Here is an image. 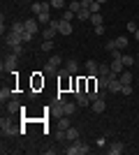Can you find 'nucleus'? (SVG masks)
Segmentation results:
<instances>
[{"label": "nucleus", "mask_w": 139, "mask_h": 155, "mask_svg": "<svg viewBox=\"0 0 139 155\" xmlns=\"http://www.w3.org/2000/svg\"><path fill=\"white\" fill-rule=\"evenodd\" d=\"M123 150H125V143H123V141H114L111 146L107 148V153H109V155H121Z\"/></svg>", "instance_id": "10"}, {"label": "nucleus", "mask_w": 139, "mask_h": 155, "mask_svg": "<svg viewBox=\"0 0 139 155\" xmlns=\"http://www.w3.org/2000/svg\"><path fill=\"white\" fill-rule=\"evenodd\" d=\"M84 67H86V72L91 74V77H98V70H100V63H98V60H86Z\"/></svg>", "instance_id": "12"}, {"label": "nucleus", "mask_w": 139, "mask_h": 155, "mask_svg": "<svg viewBox=\"0 0 139 155\" xmlns=\"http://www.w3.org/2000/svg\"><path fill=\"white\" fill-rule=\"evenodd\" d=\"M121 95H132V84H127L121 88Z\"/></svg>", "instance_id": "37"}, {"label": "nucleus", "mask_w": 139, "mask_h": 155, "mask_svg": "<svg viewBox=\"0 0 139 155\" xmlns=\"http://www.w3.org/2000/svg\"><path fill=\"white\" fill-rule=\"evenodd\" d=\"M0 127H2V134L5 137H14V134H19V132H23V130H19L9 118H2V120H0Z\"/></svg>", "instance_id": "4"}, {"label": "nucleus", "mask_w": 139, "mask_h": 155, "mask_svg": "<svg viewBox=\"0 0 139 155\" xmlns=\"http://www.w3.org/2000/svg\"><path fill=\"white\" fill-rule=\"evenodd\" d=\"M74 97H77V104H79V107H91V102H93L86 91H77V93H74Z\"/></svg>", "instance_id": "7"}, {"label": "nucleus", "mask_w": 139, "mask_h": 155, "mask_svg": "<svg viewBox=\"0 0 139 155\" xmlns=\"http://www.w3.org/2000/svg\"><path fill=\"white\" fill-rule=\"evenodd\" d=\"M91 109L95 111V114H102V111H107V102H104V97H98V100H93V102H91Z\"/></svg>", "instance_id": "8"}, {"label": "nucleus", "mask_w": 139, "mask_h": 155, "mask_svg": "<svg viewBox=\"0 0 139 155\" xmlns=\"http://www.w3.org/2000/svg\"><path fill=\"white\" fill-rule=\"evenodd\" d=\"M65 70L70 72V74H77V72H79V63H77V60H65Z\"/></svg>", "instance_id": "18"}, {"label": "nucleus", "mask_w": 139, "mask_h": 155, "mask_svg": "<svg viewBox=\"0 0 139 155\" xmlns=\"http://www.w3.org/2000/svg\"><path fill=\"white\" fill-rule=\"evenodd\" d=\"M16 65H19V56H14V53L9 51L5 58H2L0 70H2V74H12V72H16Z\"/></svg>", "instance_id": "2"}, {"label": "nucleus", "mask_w": 139, "mask_h": 155, "mask_svg": "<svg viewBox=\"0 0 139 155\" xmlns=\"http://www.w3.org/2000/svg\"><path fill=\"white\" fill-rule=\"evenodd\" d=\"M95 35H104V23H102V26H95Z\"/></svg>", "instance_id": "41"}, {"label": "nucleus", "mask_w": 139, "mask_h": 155, "mask_svg": "<svg viewBox=\"0 0 139 155\" xmlns=\"http://www.w3.org/2000/svg\"><path fill=\"white\" fill-rule=\"evenodd\" d=\"M123 65H125V67H132V65H134V58H132V56H123Z\"/></svg>", "instance_id": "35"}, {"label": "nucleus", "mask_w": 139, "mask_h": 155, "mask_svg": "<svg viewBox=\"0 0 139 155\" xmlns=\"http://www.w3.org/2000/svg\"><path fill=\"white\" fill-rule=\"evenodd\" d=\"M30 12H33L35 16H37V14H42V2H33V5H30Z\"/></svg>", "instance_id": "31"}, {"label": "nucleus", "mask_w": 139, "mask_h": 155, "mask_svg": "<svg viewBox=\"0 0 139 155\" xmlns=\"http://www.w3.org/2000/svg\"><path fill=\"white\" fill-rule=\"evenodd\" d=\"M98 77H109V79H111V77H114L111 67H109V65H100V70H98Z\"/></svg>", "instance_id": "20"}, {"label": "nucleus", "mask_w": 139, "mask_h": 155, "mask_svg": "<svg viewBox=\"0 0 139 155\" xmlns=\"http://www.w3.org/2000/svg\"><path fill=\"white\" fill-rule=\"evenodd\" d=\"M7 111H9V114H19V111H21V102L16 100V97L7 102Z\"/></svg>", "instance_id": "16"}, {"label": "nucleus", "mask_w": 139, "mask_h": 155, "mask_svg": "<svg viewBox=\"0 0 139 155\" xmlns=\"http://www.w3.org/2000/svg\"><path fill=\"white\" fill-rule=\"evenodd\" d=\"M58 70L60 67H56V65H51V63L44 65V74H58Z\"/></svg>", "instance_id": "28"}, {"label": "nucleus", "mask_w": 139, "mask_h": 155, "mask_svg": "<svg viewBox=\"0 0 139 155\" xmlns=\"http://www.w3.org/2000/svg\"><path fill=\"white\" fill-rule=\"evenodd\" d=\"M107 86H109V77H98V88L107 91Z\"/></svg>", "instance_id": "29"}, {"label": "nucleus", "mask_w": 139, "mask_h": 155, "mask_svg": "<svg viewBox=\"0 0 139 155\" xmlns=\"http://www.w3.org/2000/svg\"><path fill=\"white\" fill-rule=\"evenodd\" d=\"M14 97H19V93L14 91L12 86H2V91H0V102L5 104V102H9V100H14Z\"/></svg>", "instance_id": "6"}, {"label": "nucleus", "mask_w": 139, "mask_h": 155, "mask_svg": "<svg viewBox=\"0 0 139 155\" xmlns=\"http://www.w3.org/2000/svg\"><path fill=\"white\" fill-rule=\"evenodd\" d=\"M37 21H40V26H49L53 19L49 16V12H42V14H37Z\"/></svg>", "instance_id": "21"}, {"label": "nucleus", "mask_w": 139, "mask_h": 155, "mask_svg": "<svg viewBox=\"0 0 139 155\" xmlns=\"http://www.w3.org/2000/svg\"><path fill=\"white\" fill-rule=\"evenodd\" d=\"M9 51H12L14 56H23V44H16V46H12Z\"/></svg>", "instance_id": "33"}, {"label": "nucleus", "mask_w": 139, "mask_h": 155, "mask_svg": "<svg viewBox=\"0 0 139 155\" xmlns=\"http://www.w3.org/2000/svg\"><path fill=\"white\" fill-rule=\"evenodd\" d=\"M137 63H139V58H137Z\"/></svg>", "instance_id": "44"}, {"label": "nucleus", "mask_w": 139, "mask_h": 155, "mask_svg": "<svg viewBox=\"0 0 139 155\" xmlns=\"http://www.w3.org/2000/svg\"><path fill=\"white\" fill-rule=\"evenodd\" d=\"M21 37H23V44H26V42H30V39H35V37H37V35H33V32H23V35H21Z\"/></svg>", "instance_id": "38"}, {"label": "nucleus", "mask_w": 139, "mask_h": 155, "mask_svg": "<svg viewBox=\"0 0 139 155\" xmlns=\"http://www.w3.org/2000/svg\"><path fill=\"white\" fill-rule=\"evenodd\" d=\"M98 2H102V5H104V2H107V0H98Z\"/></svg>", "instance_id": "43"}, {"label": "nucleus", "mask_w": 139, "mask_h": 155, "mask_svg": "<svg viewBox=\"0 0 139 155\" xmlns=\"http://www.w3.org/2000/svg\"><path fill=\"white\" fill-rule=\"evenodd\" d=\"M121 88H123V84L118 81V77L109 79V86H107V91H109V93H114V95H116V93H121Z\"/></svg>", "instance_id": "11"}, {"label": "nucleus", "mask_w": 139, "mask_h": 155, "mask_svg": "<svg viewBox=\"0 0 139 155\" xmlns=\"http://www.w3.org/2000/svg\"><path fill=\"white\" fill-rule=\"evenodd\" d=\"M77 107H79L77 102H65V104H63V116H72V114H77Z\"/></svg>", "instance_id": "14"}, {"label": "nucleus", "mask_w": 139, "mask_h": 155, "mask_svg": "<svg viewBox=\"0 0 139 155\" xmlns=\"http://www.w3.org/2000/svg\"><path fill=\"white\" fill-rule=\"evenodd\" d=\"M134 39H137V42H139V28H137V32H134Z\"/></svg>", "instance_id": "42"}, {"label": "nucleus", "mask_w": 139, "mask_h": 155, "mask_svg": "<svg viewBox=\"0 0 139 155\" xmlns=\"http://www.w3.org/2000/svg\"><path fill=\"white\" fill-rule=\"evenodd\" d=\"M60 19H65V21H72V19H77V14H74L72 9H63V14H60Z\"/></svg>", "instance_id": "27"}, {"label": "nucleus", "mask_w": 139, "mask_h": 155, "mask_svg": "<svg viewBox=\"0 0 139 155\" xmlns=\"http://www.w3.org/2000/svg\"><path fill=\"white\" fill-rule=\"evenodd\" d=\"M104 51H109V53L116 51V39H109V42H107V44H104Z\"/></svg>", "instance_id": "32"}, {"label": "nucleus", "mask_w": 139, "mask_h": 155, "mask_svg": "<svg viewBox=\"0 0 139 155\" xmlns=\"http://www.w3.org/2000/svg\"><path fill=\"white\" fill-rule=\"evenodd\" d=\"M70 125H72V123H70V116H58V127L67 130Z\"/></svg>", "instance_id": "24"}, {"label": "nucleus", "mask_w": 139, "mask_h": 155, "mask_svg": "<svg viewBox=\"0 0 139 155\" xmlns=\"http://www.w3.org/2000/svg\"><path fill=\"white\" fill-rule=\"evenodd\" d=\"M118 81H121V84H123V86L132 84V72H130V70H127V67H125V70H123V72H121V74H118Z\"/></svg>", "instance_id": "13"}, {"label": "nucleus", "mask_w": 139, "mask_h": 155, "mask_svg": "<svg viewBox=\"0 0 139 155\" xmlns=\"http://www.w3.org/2000/svg\"><path fill=\"white\" fill-rule=\"evenodd\" d=\"M56 100H58L60 104H65V102H67V97H65V93H63V91H60L58 95H56Z\"/></svg>", "instance_id": "39"}, {"label": "nucleus", "mask_w": 139, "mask_h": 155, "mask_svg": "<svg viewBox=\"0 0 139 155\" xmlns=\"http://www.w3.org/2000/svg\"><path fill=\"white\" fill-rule=\"evenodd\" d=\"M63 153L65 155H86V153H91V146H88L86 141H79V139H77V141L67 143L65 148H63Z\"/></svg>", "instance_id": "1"}, {"label": "nucleus", "mask_w": 139, "mask_h": 155, "mask_svg": "<svg viewBox=\"0 0 139 155\" xmlns=\"http://www.w3.org/2000/svg\"><path fill=\"white\" fill-rule=\"evenodd\" d=\"M2 39H5V46L7 49H12V46H16V44H23V37H21L19 32H7V35H2Z\"/></svg>", "instance_id": "5"}, {"label": "nucleus", "mask_w": 139, "mask_h": 155, "mask_svg": "<svg viewBox=\"0 0 139 155\" xmlns=\"http://www.w3.org/2000/svg\"><path fill=\"white\" fill-rule=\"evenodd\" d=\"M77 139H79V130L70 125V127H67V141H77Z\"/></svg>", "instance_id": "22"}, {"label": "nucleus", "mask_w": 139, "mask_h": 155, "mask_svg": "<svg viewBox=\"0 0 139 155\" xmlns=\"http://www.w3.org/2000/svg\"><path fill=\"white\" fill-rule=\"evenodd\" d=\"M49 26H53L58 30V35H72V21H65V19H53Z\"/></svg>", "instance_id": "3"}, {"label": "nucleus", "mask_w": 139, "mask_h": 155, "mask_svg": "<svg viewBox=\"0 0 139 155\" xmlns=\"http://www.w3.org/2000/svg\"><path fill=\"white\" fill-rule=\"evenodd\" d=\"M23 23H26V30L28 32H33V35L40 32V21H37V19H23Z\"/></svg>", "instance_id": "9"}, {"label": "nucleus", "mask_w": 139, "mask_h": 155, "mask_svg": "<svg viewBox=\"0 0 139 155\" xmlns=\"http://www.w3.org/2000/svg\"><path fill=\"white\" fill-rule=\"evenodd\" d=\"M91 16H93L91 9H79V14H77V19H79V21H91Z\"/></svg>", "instance_id": "23"}, {"label": "nucleus", "mask_w": 139, "mask_h": 155, "mask_svg": "<svg viewBox=\"0 0 139 155\" xmlns=\"http://www.w3.org/2000/svg\"><path fill=\"white\" fill-rule=\"evenodd\" d=\"M137 23H134V21H130V23H127V30H130V32H137Z\"/></svg>", "instance_id": "40"}, {"label": "nucleus", "mask_w": 139, "mask_h": 155, "mask_svg": "<svg viewBox=\"0 0 139 155\" xmlns=\"http://www.w3.org/2000/svg\"><path fill=\"white\" fill-rule=\"evenodd\" d=\"M100 7H102V2H98V0H95V2H93V5L88 7V9H91L93 14H100Z\"/></svg>", "instance_id": "34"}, {"label": "nucleus", "mask_w": 139, "mask_h": 155, "mask_svg": "<svg viewBox=\"0 0 139 155\" xmlns=\"http://www.w3.org/2000/svg\"><path fill=\"white\" fill-rule=\"evenodd\" d=\"M53 37H58V30L53 26H46L44 30H42V39H53Z\"/></svg>", "instance_id": "15"}, {"label": "nucleus", "mask_w": 139, "mask_h": 155, "mask_svg": "<svg viewBox=\"0 0 139 155\" xmlns=\"http://www.w3.org/2000/svg\"><path fill=\"white\" fill-rule=\"evenodd\" d=\"M9 30H12V32H19V35H23V32H26V23H23V21H14Z\"/></svg>", "instance_id": "19"}, {"label": "nucleus", "mask_w": 139, "mask_h": 155, "mask_svg": "<svg viewBox=\"0 0 139 155\" xmlns=\"http://www.w3.org/2000/svg\"><path fill=\"white\" fill-rule=\"evenodd\" d=\"M91 23H93V26H102V23H104V16H102V14H93Z\"/></svg>", "instance_id": "26"}, {"label": "nucleus", "mask_w": 139, "mask_h": 155, "mask_svg": "<svg viewBox=\"0 0 139 155\" xmlns=\"http://www.w3.org/2000/svg\"><path fill=\"white\" fill-rule=\"evenodd\" d=\"M49 63H51V65H56V67H60L63 58H60V56H51V58H49Z\"/></svg>", "instance_id": "36"}, {"label": "nucleus", "mask_w": 139, "mask_h": 155, "mask_svg": "<svg viewBox=\"0 0 139 155\" xmlns=\"http://www.w3.org/2000/svg\"><path fill=\"white\" fill-rule=\"evenodd\" d=\"M127 44H130V39H127L125 35H118V37H116V49H118V51L127 49Z\"/></svg>", "instance_id": "17"}, {"label": "nucleus", "mask_w": 139, "mask_h": 155, "mask_svg": "<svg viewBox=\"0 0 139 155\" xmlns=\"http://www.w3.org/2000/svg\"><path fill=\"white\" fill-rule=\"evenodd\" d=\"M51 49H53V39H44V42H42V51L49 53Z\"/></svg>", "instance_id": "30"}, {"label": "nucleus", "mask_w": 139, "mask_h": 155, "mask_svg": "<svg viewBox=\"0 0 139 155\" xmlns=\"http://www.w3.org/2000/svg\"><path fill=\"white\" fill-rule=\"evenodd\" d=\"M67 9H72L74 14H79V9H84V7H81V0H72V2L67 5Z\"/></svg>", "instance_id": "25"}]
</instances>
